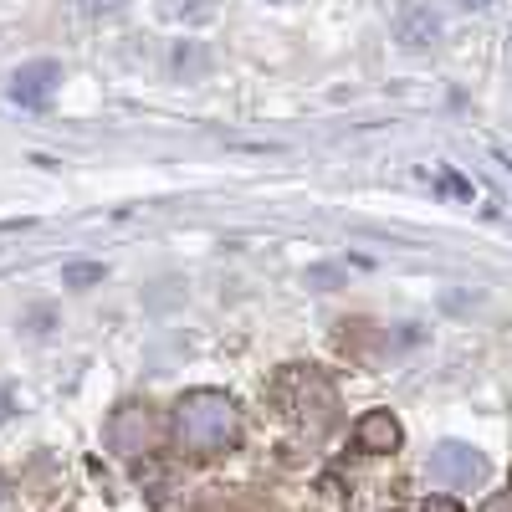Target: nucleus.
Wrapping results in <instances>:
<instances>
[{"instance_id": "nucleus-12", "label": "nucleus", "mask_w": 512, "mask_h": 512, "mask_svg": "<svg viewBox=\"0 0 512 512\" xmlns=\"http://www.w3.org/2000/svg\"><path fill=\"white\" fill-rule=\"evenodd\" d=\"M420 512H466L461 502H451V497H425V507Z\"/></svg>"}, {"instance_id": "nucleus-1", "label": "nucleus", "mask_w": 512, "mask_h": 512, "mask_svg": "<svg viewBox=\"0 0 512 512\" xmlns=\"http://www.w3.org/2000/svg\"><path fill=\"white\" fill-rule=\"evenodd\" d=\"M241 436V410L226 390H185L175 400V441L195 456L231 451Z\"/></svg>"}, {"instance_id": "nucleus-14", "label": "nucleus", "mask_w": 512, "mask_h": 512, "mask_svg": "<svg viewBox=\"0 0 512 512\" xmlns=\"http://www.w3.org/2000/svg\"><path fill=\"white\" fill-rule=\"evenodd\" d=\"M482 512H512V497H487Z\"/></svg>"}, {"instance_id": "nucleus-6", "label": "nucleus", "mask_w": 512, "mask_h": 512, "mask_svg": "<svg viewBox=\"0 0 512 512\" xmlns=\"http://www.w3.org/2000/svg\"><path fill=\"white\" fill-rule=\"evenodd\" d=\"M354 441H359V451H369V456H390V451H400L405 431H400V420H395L390 410H369V415H359V425H354Z\"/></svg>"}, {"instance_id": "nucleus-10", "label": "nucleus", "mask_w": 512, "mask_h": 512, "mask_svg": "<svg viewBox=\"0 0 512 512\" xmlns=\"http://www.w3.org/2000/svg\"><path fill=\"white\" fill-rule=\"evenodd\" d=\"M436 185H441L446 195H456V200H472V180H461L456 169H446V164L436 169Z\"/></svg>"}, {"instance_id": "nucleus-8", "label": "nucleus", "mask_w": 512, "mask_h": 512, "mask_svg": "<svg viewBox=\"0 0 512 512\" xmlns=\"http://www.w3.org/2000/svg\"><path fill=\"white\" fill-rule=\"evenodd\" d=\"M93 282H103V262H72V267H62V287H93Z\"/></svg>"}, {"instance_id": "nucleus-5", "label": "nucleus", "mask_w": 512, "mask_h": 512, "mask_svg": "<svg viewBox=\"0 0 512 512\" xmlns=\"http://www.w3.org/2000/svg\"><path fill=\"white\" fill-rule=\"evenodd\" d=\"M390 36L400 41L405 52H425V47H436V41L446 36V21H441L431 6H420V0H410V6H400V11H395Z\"/></svg>"}, {"instance_id": "nucleus-13", "label": "nucleus", "mask_w": 512, "mask_h": 512, "mask_svg": "<svg viewBox=\"0 0 512 512\" xmlns=\"http://www.w3.org/2000/svg\"><path fill=\"white\" fill-rule=\"evenodd\" d=\"M333 282H338L333 267H313V272H308V287H333Z\"/></svg>"}, {"instance_id": "nucleus-7", "label": "nucleus", "mask_w": 512, "mask_h": 512, "mask_svg": "<svg viewBox=\"0 0 512 512\" xmlns=\"http://www.w3.org/2000/svg\"><path fill=\"white\" fill-rule=\"evenodd\" d=\"M205 47H200V41H175V52H169V72H175V77H185V82H195L200 72H205Z\"/></svg>"}, {"instance_id": "nucleus-11", "label": "nucleus", "mask_w": 512, "mask_h": 512, "mask_svg": "<svg viewBox=\"0 0 512 512\" xmlns=\"http://www.w3.org/2000/svg\"><path fill=\"white\" fill-rule=\"evenodd\" d=\"M88 16H113V11H123V0H77Z\"/></svg>"}, {"instance_id": "nucleus-2", "label": "nucleus", "mask_w": 512, "mask_h": 512, "mask_svg": "<svg viewBox=\"0 0 512 512\" xmlns=\"http://www.w3.org/2000/svg\"><path fill=\"white\" fill-rule=\"evenodd\" d=\"M431 477L446 487H482L487 482V456L477 446H461V441H441L431 451Z\"/></svg>"}, {"instance_id": "nucleus-15", "label": "nucleus", "mask_w": 512, "mask_h": 512, "mask_svg": "<svg viewBox=\"0 0 512 512\" xmlns=\"http://www.w3.org/2000/svg\"><path fill=\"white\" fill-rule=\"evenodd\" d=\"M456 6H461V11H492L497 0H456Z\"/></svg>"}, {"instance_id": "nucleus-4", "label": "nucleus", "mask_w": 512, "mask_h": 512, "mask_svg": "<svg viewBox=\"0 0 512 512\" xmlns=\"http://www.w3.org/2000/svg\"><path fill=\"white\" fill-rule=\"evenodd\" d=\"M62 88V67L57 62H26L6 77V98L16 108H47L52 93Z\"/></svg>"}, {"instance_id": "nucleus-3", "label": "nucleus", "mask_w": 512, "mask_h": 512, "mask_svg": "<svg viewBox=\"0 0 512 512\" xmlns=\"http://www.w3.org/2000/svg\"><path fill=\"white\" fill-rule=\"evenodd\" d=\"M103 441H108L118 456L149 451V441H154V415H149V405H139V400L118 405V410L108 415V425H103Z\"/></svg>"}, {"instance_id": "nucleus-16", "label": "nucleus", "mask_w": 512, "mask_h": 512, "mask_svg": "<svg viewBox=\"0 0 512 512\" xmlns=\"http://www.w3.org/2000/svg\"><path fill=\"white\" fill-rule=\"evenodd\" d=\"M0 512H11V482L0 477Z\"/></svg>"}, {"instance_id": "nucleus-9", "label": "nucleus", "mask_w": 512, "mask_h": 512, "mask_svg": "<svg viewBox=\"0 0 512 512\" xmlns=\"http://www.w3.org/2000/svg\"><path fill=\"white\" fill-rule=\"evenodd\" d=\"M164 11L175 21H205L210 16V0H164Z\"/></svg>"}, {"instance_id": "nucleus-17", "label": "nucleus", "mask_w": 512, "mask_h": 512, "mask_svg": "<svg viewBox=\"0 0 512 512\" xmlns=\"http://www.w3.org/2000/svg\"><path fill=\"white\" fill-rule=\"evenodd\" d=\"M277 6H282V0H277Z\"/></svg>"}]
</instances>
